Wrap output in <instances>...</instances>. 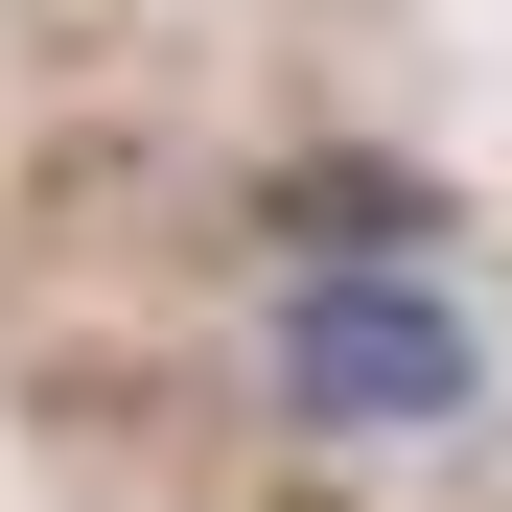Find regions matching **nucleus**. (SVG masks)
Here are the masks:
<instances>
[{
	"label": "nucleus",
	"mask_w": 512,
	"mask_h": 512,
	"mask_svg": "<svg viewBox=\"0 0 512 512\" xmlns=\"http://www.w3.org/2000/svg\"><path fill=\"white\" fill-rule=\"evenodd\" d=\"M280 396H303V443H466L489 419V326L419 280V256H303L280 280Z\"/></svg>",
	"instance_id": "f257e3e1"
}]
</instances>
